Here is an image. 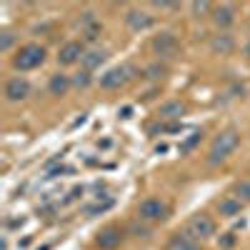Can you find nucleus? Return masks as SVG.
Instances as JSON below:
<instances>
[{
  "label": "nucleus",
  "instance_id": "obj_20",
  "mask_svg": "<svg viewBox=\"0 0 250 250\" xmlns=\"http://www.w3.org/2000/svg\"><path fill=\"white\" fill-rule=\"evenodd\" d=\"M190 10L195 13V18H203V15H208V13H213L215 8H213L210 3H190Z\"/></svg>",
  "mask_w": 250,
  "mask_h": 250
},
{
  "label": "nucleus",
  "instance_id": "obj_17",
  "mask_svg": "<svg viewBox=\"0 0 250 250\" xmlns=\"http://www.w3.org/2000/svg\"><path fill=\"white\" fill-rule=\"evenodd\" d=\"M185 113V105L180 100H168L160 105V118H168V120H178Z\"/></svg>",
  "mask_w": 250,
  "mask_h": 250
},
{
  "label": "nucleus",
  "instance_id": "obj_4",
  "mask_svg": "<svg viewBox=\"0 0 250 250\" xmlns=\"http://www.w3.org/2000/svg\"><path fill=\"white\" fill-rule=\"evenodd\" d=\"M150 48H153V53H155L158 58H175V55L180 53V40H178L175 33L163 30V33H158V35L150 40Z\"/></svg>",
  "mask_w": 250,
  "mask_h": 250
},
{
  "label": "nucleus",
  "instance_id": "obj_25",
  "mask_svg": "<svg viewBox=\"0 0 250 250\" xmlns=\"http://www.w3.org/2000/svg\"><path fill=\"white\" fill-rule=\"evenodd\" d=\"M198 140H200V133H193V138H190V140H185V145H183V150H190V148H193V145H195Z\"/></svg>",
  "mask_w": 250,
  "mask_h": 250
},
{
  "label": "nucleus",
  "instance_id": "obj_3",
  "mask_svg": "<svg viewBox=\"0 0 250 250\" xmlns=\"http://www.w3.org/2000/svg\"><path fill=\"white\" fill-rule=\"evenodd\" d=\"M135 75V68L130 65V62H123V65H115L110 70H105L100 75V88H105V90H118L123 88L125 83H130Z\"/></svg>",
  "mask_w": 250,
  "mask_h": 250
},
{
  "label": "nucleus",
  "instance_id": "obj_16",
  "mask_svg": "<svg viewBox=\"0 0 250 250\" xmlns=\"http://www.w3.org/2000/svg\"><path fill=\"white\" fill-rule=\"evenodd\" d=\"M105 58H108V53L105 50H85V55H83V70H95V68H100L103 62H105Z\"/></svg>",
  "mask_w": 250,
  "mask_h": 250
},
{
  "label": "nucleus",
  "instance_id": "obj_10",
  "mask_svg": "<svg viewBox=\"0 0 250 250\" xmlns=\"http://www.w3.org/2000/svg\"><path fill=\"white\" fill-rule=\"evenodd\" d=\"M213 23H215L220 30L230 28V25L235 23V8H233V5H218V8L213 10Z\"/></svg>",
  "mask_w": 250,
  "mask_h": 250
},
{
  "label": "nucleus",
  "instance_id": "obj_6",
  "mask_svg": "<svg viewBox=\"0 0 250 250\" xmlns=\"http://www.w3.org/2000/svg\"><path fill=\"white\" fill-rule=\"evenodd\" d=\"M138 215L140 220H148V223H158V220H165L168 215V205H165L160 198H148L138 205Z\"/></svg>",
  "mask_w": 250,
  "mask_h": 250
},
{
  "label": "nucleus",
  "instance_id": "obj_9",
  "mask_svg": "<svg viewBox=\"0 0 250 250\" xmlns=\"http://www.w3.org/2000/svg\"><path fill=\"white\" fill-rule=\"evenodd\" d=\"M83 55H85V48H83V43H78V40H70V43H65V45L60 48L58 62H60V65H75L78 60H83Z\"/></svg>",
  "mask_w": 250,
  "mask_h": 250
},
{
  "label": "nucleus",
  "instance_id": "obj_22",
  "mask_svg": "<svg viewBox=\"0 0 250 250\" xmlns=\"http://www.w3.org/2000/svg\"><path fill=\"white\" fill-rule=\"evenodd\" d=\"M110 205H113V200H105V203H103V205H100V203H95V205L85 208V213H88V215H98V213H103V210H108Z\"/></svg>",
  "mask_w": 250,
  "mask_h": 250
},
{
  "label": "nucleus",
  "instance_id": "obj_21",
  "mask_svg": "<svg viewBox=\"0 0 250 250\" xmlns=\"http://www.w3.org/2000/svg\"><path fill=\"white\" fill-rule=\"evenodd\" d=\"M90 83H93L90 73H88V70H83V73H78V75H75V80H73V85H78V88H88Z\"/></svg>",
  "mask_w": 250,
  "mask_h": 250
},
{
  "label": "nucleus",
  "instance_id": "obj_24",
  "mask_svg": "<svg viewBox=\"0 0 250 250\" xmlns=\"http://www.w3.org/2000/svg\"><path fill=\"white\" fill-rule=\"evenodd\" d=\"M153 5H155L158 10H178V8H180L178 3H153Z\"/></svg>",
  "mask_w": 250,
  "mask_h": 250
},
{
  "label": "nucleus",
  "instance_id": "obj_12",
  "mask_svg": "<svg viewBox=\"0 0 250 250\" xmlns=\"http://www.w3.org/2000/svg\"><path fill=\"white\" fill-rule=\"evenodd\" d=\"M210 50H213L215 55H230V53L235 50V40L228 35V33H220V35H215V38L210 40Z\"/></svg>",
  "mask_w": 250,
  "mask_h": 250
},
{
  "label": "nucleus",
  "instance_id": "obj_11",
  "mask_svg": "<svg viewBox=\"0 0 250 250\" xmlns=\"http://www.w3.org/2000/svg\"><path fill=\"white\" fill-rule=\"evenodd\" d=\"M123 240V233H120V228H105L100 235H98V245L103 250H115Z\"/></svg>",
  "mask_w": 250,
  "mask_h": 250
},
{
  "label": "nucleus",
  "instance_id": "obj_8",
  "mask_svg": "<svg viewBox=\"0 0 250 250\" xmlns=\"http://www.w3.org/2000/svg\"><path fill=\"white\" fill-rule=\"evenodd\" d=\"M153 15L150 13H145V10H138V8H133V10H128V15H125V25H128L133 33H143V30H150L153 28Z\"/></svg>",
  "mask_w": 250,
  "mask_h": 250
},
{
  "label": "nucleus",
  "instance_id": "obj_1",
  "mask_svg": "<svg viewBox=\"0 0 250 250\" xmlns=\"http://www.w3.org/2000/svg\"><path fill=\"white\" fill-rule=\"evenodd\" d=\"M238 145H240V133H238L235 128L220 130V133L213 138V143H210V150H208V165H213V168H215V165L225 163L228 158L235 153Z\"/></svg>",
  "mask_w": 250,
  "mask_h": 250
},
{
  "label": "nucleus",
  "instance_id": "obj_26",
  "mask_svg": "<svg viewBox=\"0 0 250 250\" xmlns=\"http://www.w3.org/2000/svg\"><path fill=\"white\" fill-rule=\"evenodd\" d=\"M235 243V238H233V233H225V238H220V245L223 248H230Z\"/></svg>",
  "mask_w": 250,
  "mask_h": 250
},
{
  "label": "nucleus",
  "instance_id": "obj_23",
  "mask_svg": "<svg viewBox=\"0 0 250 250\" xmlns=\"http://www.w3.org/2000/svg\"><path fill=\"white\" fill-rule=\"evenodd\" d=\"M145 73H148V78L158 80V78H163V75H165V65H158V62H155V65H150Z\"/></svg>",
  "mask_w": 250,
  "mask_h": 250
},
{
  "label": "nucleus",
  "instance_id": "obj_13",
  "mask_svg": "<svg viewBox=\"0 0 250 250\" xmlns=\"http://www.w3.org/2000/svg\"><path fill=\"white\" fill-rule=\"evenodd\" d=\"M165 250H200L198 240L193 235H188V233H175L168 243V248Z\"/></svg>",
  "mask_w": 250,
  "mask_h": 250
},
{
  "label": "nucleus",
  "instance_id": "obj_5",
  "mask_svg": "<svg viewBox=\"0 0 250 250\" xmlns=\"http://www.w3.org/2000/svg\"><path fill=\"white\" fill-rule=\"evenodd\" d=\"M188 235H193L195 240H208L215 235V220L208 213H195L188 220Z\"/></svg>",
  "mask_w": 250,
  "mask_h": 250
},
{
  "label": "nucleus",
  "instance_id": "obj_2",
  "mask_svg": "<svg viewBox=\"0 0 250 250\" xmlns=\"http://www.w3.org/2000/svg\"><path fill=\"white\" fill-rule=\"evenodd\" d=\"M45 62V48L43 45H23L18 50V55L13 58V68L20 70V73H28V70H35Z\"/></svg>",
  "mask_w": 250,
  "mask_h": 250
},
{
  "label": "nucleus",
  "instance_id": "obj_18",
  "mask_svg": "<svg viewBox=\"0 0 250 250\" xmlns=\"http://www.w3.org/2000/svg\"><path fill=\"white\" fill-rule=\"evenodd\" d=\"M233 193H235V198H238L240 203H248V200H250V180H240V183H235Z\"/></svg>",
  "mask_w": 250,
  "mask_h": 250
},
{
  "label": "nucleus",
  "instance_id": "obj_14",
  "mask_svg": "<svg viewBox=\"0 0 250 250\" xmlns=\"http://www.w3.org/2000/svg\"><path fill=\"white\" fill-rule=\"evenodd\" d=\"M70 85H73V80L68 78V75H62V73H55L53 78H50V83H48V90H50V95H58V98H62L68 90H70Z\"/></svg>",
  "mask_w": 250,
  "mask_h": 250
},
{
  "label": "nucleus",
  "instance_id": "obj_15",
  "mask_svg": "<svg viewBox=\"0 0 250 250\" xmlns=\"http://www.w3.org/2000/svg\"><path fill=\"white\" fill-rule=\"evenodd\" d=\"M240 210H243V203H240L235 195L223 198V200L218 203V213H220L223 218H235V215H240Z\"/></svg>",
  "mask_w": 250,
  "mask_h": 250
},
{
  "label": "nucleus",
  "instance_id": "obj_19",
  "mask_svg": "<svg viewBox=\"0 0 250 250\" xmlns=\"http://www.w3.org/2000/svg\"><path fill=\"white\" fill-rule=\"evenodd\" d=\"M13 43H15V35H13L10 30L0 33V50H3V53H8V50L13 48Z\"/></svg>",
  "mask_w": 250,
  "mask_h": 250
},
{
  "label": "nucleus",
  "instance_id": "obj_7",
  "mask_svg": "<svg viewBox=\"0 0 250 250\" xmlns=\"http://www.w3.org/2000/svg\"><path fill=\"white\" fill-rule=\"evenodd\" d=\"M30 95V83L25 78H10L5 83V100L8 103H23L25 98Z\"/></svg>",
  "mask_w": 250,
  "mask_h": 250
}]
</instances>
